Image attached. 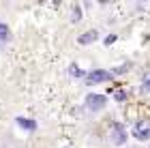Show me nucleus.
I'll list each match as a JSON object with an SVG mask.
<instances>
[{"mask_svg": "<svg viewBox=\"0 0 150 148\" xmlns=\"http://www.w3.org/2000/svg\"><path fill=\"white\" fill-rule=\"evenodd\" d=\"M131 62H125V64H120V67H116V69H112L110 73H112V77H116V75H125L127 71H131Z\"/></svg>", "mask_w": 150, "mask_h": 148, "instance_id": "6e6552de", "label": "nucleus"}, {"mask_svg": "<svg viewBox=\"0 0 150 148\" xmlns=\"http://www.w3.org/2000/svg\"><path fill=\"white\" fill-rule=\"evenodd\" d=\"M114 99L118 101V103H125V101L129 99V95H127L125 90H114Z\"/></svg>", "mask_w": 150, "mask_h": 148, "instance_id": "9d476101", "label": "nucleus"}, {"mask_svg": "<svg viewBox=\"0 0 150 148\" xmlns=\"http://www.w3.org/2000/svg\"><path fill=\"white\" fill-rule=\"evenodd\" d=\"M9 39H11V28H9L4 22H0V47H2Z\"/></svg>", "mask_w": 150, "mask_h": 148, "instance_id": "0eeeda50", "label": "nucleus"}, {"mask_svg": "<svg viewBox=\"0 0 150 148\" xmlns=\"http://www.w3.org/2000/svg\"><path fill=\"white\" fill-rule=\"evenodd\" d=\"M127 129L122 127L120 123H112V129H110V140H112V144H116V146H122L127 142Z\"/></svg>", "mask_w": 150, "mask_h": 148, "instance_id": "7ed1b4c3", "label": "nucleus"}, {"mask_svg": "<svg viewBox=\"0 0 150 148\" xmlns=\"http://www.w3.org/2000/svg\"><path fill=\"white\" fill-rule=\"evenodd\" d=\"M15 120H17V125L22 127L24 131H28V133H35V131H37V127H39V125H37V120L26 118V116H17Z\"/></svg>", "mask_w": 150, "mask_h": 148, "instance_id": "423d86ee", "label": "nucleus"}, {"mask_svg": "<svg viewBox=\"0 0 150 148\" xmlns=\"http://www.w3.org/2000/svg\"><path fill=\"white\" fill-rule=\"evenodd\" d=\"M116 39H118V37H116V35H110V37H107V39H105V45H112V43L116 41Z\"/></svg>", "mask_w": 150, "mask_h": 148, "instance_id": "f8f14e48", "label": "nucleus"}, {"mask_svg": "<svg viewBox=\"0 0 150 148\" xmlns=\"http://www.w3.org/2000/svg\"><path fill=\"white\" fill-rule=\"evenodd\" d=\"M97 41H99V32L97 30H86L84 35L77 37V43L79 45H92V43H97Z\"/></svg>", "mask_w": 150, "mask_h": 148, "instance_id": "39448f33", "label": "nucleus"}, {"mask_svg": "<svg viewBox=\"0 0 150 148\" xmlns=\"http://www.w3.org/2000/svg\"><path fill=\"white\" fill-rule=\"evenodd\" d=\"M105 105H107V97L105 95H99V92H90V95H86V107L90 112H101Z\"/></svg>", "mask_w": 150, "mask_h": 148, "instance_id": "f03ea898", "label": "nucleus"}, {"mask_svg": "<svg viewBox=\"0 0 150 148\" xmlns=\"http://www.w3.org/2000/svg\"><path fill=\"white\" fill-rule=\"evenodd\" d=\"M144 90H150V77H148L146 82H144Z\"/></svg>", "mask_w": 150, "mask_h": 148, "instance_id": "ddd939ff", "label": "nucleus"}, {"mask_svg": "<svg viewBox=\"0 0 150 148\" xmlns=\"http://www.w3.org/2000/svg\"><path fill=\"white\" fill-rule=\"evenodd\" d=\"M112 73L105 71V69H92L90 73H86V84L92 86V84H103V82H112Z\"/></svg>", "mask_w": 150, "mask_h": 148, "instance_id": "f257e3e1", "label": "nucleus"}, {"mask_svg": "<svg viewBox=\"0 0 150 148\" xmlns=\"http://www.w3.org/2000/svg\"><path fill=\"white\" fill-rule=\"evenodd\" d=\"M69 75H71V77H86V71L79 69V64L73 62V64L69 67Z\"/></svg>", "mask_w": 150, "mask_h": 148, "instance_id": "1a4fd4ad", "label": "nucleus"}, {"mask_svg": "<svg viewBox=\"0 0 150 148\" xmlns=\"http://www.w3.org/2000/svg\"><path fill=\"white\" fill-rule=\"evenodd\" d=\"M71 19H73V22H79V19H81V6H79V4L73 6V17H71Z\"/></svg>", "mask_w": 150, "mask_h": 148, "instance_id": "9b49d317", "label": "nucleus"}, {"mask_svg": "<svg viewBox=\"0 0 150 148\" xmlns=\"http://www.w3.org/2000/svg\"><path fill=\"white\" fill-rule=\"evenodd\" d=\"M133 137L139 142H148L150 140V120H137L133 127Z\"/></svg>", "mask_w": 150, "mask_h": 148, "instance_id": "20e7f679", "label": "nucleus"}]
</instances>
